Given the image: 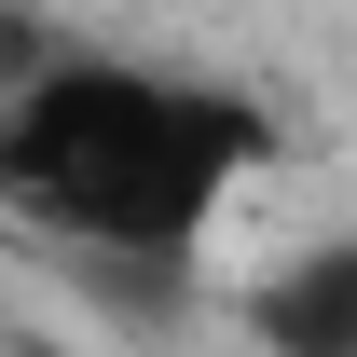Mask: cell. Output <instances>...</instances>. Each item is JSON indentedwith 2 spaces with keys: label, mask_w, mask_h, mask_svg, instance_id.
Wrapping results in <instances>:
<instances>
[{
  "label": "cell",
  "mask_w": 357,
  "mask_h": 357,
  "mask_svg": "<svg viewBox=\"0 0 357 357\" xmlns=\"http://www.w3.org/2000/svg\"><path fill=\"white\" fill-rule=\"evenodd\" d=\"M275 151L234 83L151 55H28L0 83V220L55 275L96 261H206V220Z\"/></svg>",
  "instance_id": "obj_1"
},
{
  "label": "cell",
  "mask_w": 357,
  "mask_h": 357,
  "mask_svg": "<svg viewBox=\"0 0 357 357\" xmlns=\"http://www.w3.org/2000/svg\"><path fill=\"white\" fill-rule=\"evenodd\" d=\"M234 330L261 357H357V234H316L234 289Z\"/></svg>",
  "instance_id": "obj_2"
},
{
  "label": "cell",
  "mask_w": 357,
  "mask_h": 357,
  "mask_svg": "<svg viewBox=\"0 0 357 357\" xmlns=\"http://www.w3.org/2000/svg\"><path fill=\"white\" fill-rule=\"evenodd\" d=\"M0 357H83V344H55V330H0Z\"/></svg>",
  "instance_id": "obj_3"
}]
</instances>
